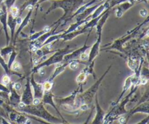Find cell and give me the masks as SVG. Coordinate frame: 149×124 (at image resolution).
Returning <instances> with one entry per match:
<instances>
[{"instance_id": "obj_1", "label": "cell", "mask_w": 149, "mask_h": 124, "mask_svg": "<svg viewBox=\"0 0 149 124\" xmlns=\"http://www.w3.org/2000/svg\"><path fill=\"white\" fill-rule=\"evenodd\" d=\"M22 111L23 112H29V113L33 114V115H36L38 117H42V118H45V119L47 120L48 121H50V122H55V121H60L59 120L55 118L54 117H52V115H49L43 107V105L39 104L37 105H33V106H30L29 105H26L24 108L21 109Z\"/></svg>"}, {"instance_id": "obj_2", "label": "cell", "mask_w": 149, "mask_h": 124, "mask_svg": "<svg viewBox=\"0 0 149 124\" xmlns=\"http://www.w3.org/2000/svg\"><path fill=\"white\" fill-rule=\"evenodd\" d=\"M67 49H68V48H65V49L63 50H61V51H60V52H58L57 53H55V55H53L52 56H51L49 59H47L46 61H45V62L42 63V64H40L39 66H38L35 70H36V71H38L39 69H41L42 67H48V66H49L50 64L61 62V61L63 60V57L64 55H65V54L67 53Z\"/></svg>"}, {"instance_id": "obj_3", "label": "cell", "mask_w": 149, "mask_h": 124, "mask_svg": "<svg viewBox=\"0 0 149 124\" xmlns=\"http://www.w3.org/2000/svg\"><path fill=\"white\" fill-rule=\"evenodd\" d=\"M0 22L1 23L3 26V29H4V32H5L6 37H7V45L9 44V38L8 32H7V7H6L5 4H3L1 8H0Z\"/></svg>"}, {"instance_id": "obj_4", "label": "cell", "mask_w": 149, "mask_h": 124, "mask_svg": "<svg viewBox=\"0 0 149 124\" xmlns=\"http://www.w3.org/2000/svg\"><path fill=\"white\" fill-rule=\"evenodd\" d=\"M32 101H33V95H32L31 90L30 83L28 80L24 93H23V96H22L21 102H23L26 105H29L32 103Z\"/></svg>"}, {"instance_id": "obj_5", "label": "cell", "mask_w": 149, "mask_h": 124, "mask_svg": "<svg viewBox=\"0 0 149 124\" xmlns=\"http://www.w3.org/2000/svg\"><path fill=\"white\" fill-rule=\"evenodd\" d=\"M103 77H101V78H100V80H99L98 81H97V83H96L91 88L89 89V90H87V92H85V93L83 95L82 97H83V99H84V102H90V99H92L93 95H94V93H95V91L97 90L99 84L100 83L101 80H103Z\"/></svg>"}, {"instance_id": "obj_6", "label": "cell", "mask_w": 149, "mask_h": 124, "mask_svg": "<svg viewBox=\"0 0 149 124\" xmlns=\"http://www.w3.org/2000/svg\"><path fill=\"white\" fill-rule=\"evenodd\" d=\"M31 82L32 85H33V90H34V98H38V99L42 98L44 93L42 85H41L39 83H36V82L34 81V80H33V77H32Z\"/></svg>"}, {"instance_id": "obj_7", "label": "cell", "mask_w": 149, "mask_h": 124, "mask_svg": "<svg viewBox=\"0 0 149 124\" xmlns=\"http://www.w3.org/2000/svg\"><path fill=\"white\" fill-rule=\"evenodd\" d=\"M98 35H99L98 39H97V42H95V44L93 45V48H92L91 51H90V55H89V58H88L89 62H91V61L93 60V58H94L98 54L99 47H100L99 45H100V36H101V33L98 34Z\"/></svg>"}, {"instance_id": "obj_8", "label": "cell", "mask_w": 149, "mask_h": 124, "mask_svg": "<svg viewBox=\"0 0 149 124\" xmlns=\"http://www.w3.org/2000/svg\"><path fill=\"white\" fill-rule=\"evenodd\" d=\"M7 25L10 27V31H11V36L12 38L14 37V33H15V26L17 25L16 23V18H13L11 15V14H10L7 17Z\"/></svg>"}, {"instance_id": "obj_9", "label": "cell", "mask_w": 149, "mask_h": 124, "mask_svg": "<svg viewBox=\"0 0 149 124\" xmlns=\"http://www.w3.org/2000/svg\"><path fill=\"white\" fill-rule=\"evenodd\" d=\"M97 96H96V104H97V115H96L95 119L94 120L93 123H102L103 121V116H104V112L101 109V108L99 106L98 103H97Z\"/></svg>"}, {"instance_id": "obj_10", "label": "cell", "mask_w": 149, "mask_h": 124, "mask_svg": "<svg viewBox=\"0 0 149 124\" xmlns=\"http://www.w3.org/2000/svg\"><path fill=\"white\" fill-rule=\"evenodd\" d=\"M31 13H32V10H29V13H28V15L26 16V17L25 18L23 19V20H22L21 23H20V27H19L18 30L17 31V33H16L15 38L17 37V36H18L19 34H20V32L22 31V29H23V28H24L25 26H26V25L28 24V22H29V18H30V16H31Z\"/></svg>"}, {"instance_id": "obj_11", "label": "cell", "mask_w": 149, "mask_h": 124, "mask_svg": "<svg viewBox=\"0 0 149 124\" xmlns=\"http://www.w3.org/2000/svg\"><path fill=\"white\" fill-rule=\"evenodd\" d=\"M132 76H130V77H128V78L126 80V81H125V85H124L123 91H122V95H121L120 97H119V99H120L121 98H122V96H123L124 93H125V91H127V90H128V88H129L130 87V86L132 85Z\"/></svg>"}, {"instance_id": "obj_12", "label": "cell", "mask_w": 149, "mask_h": 124, "mask_svg": "<svg viewBox=\"0 0 149 124\" xmlns=\"http://www.w3.org/2000/svg\"><path fill=\"white\" fill-rule=\"evenodd\" d=\"M50 30H51V26H47V27H45V29H44V30H42V32H39V33H36V34H35L32 35V36H31V38H30V40H31V41L35 40V39H37L38 37H39L40 36H42V34H44L46 33V32H49Z\"/></svg>"}, {"instance_id": "obj_13", "label": "cell", "mask_w": 149, "mask_h": 124, "mask_svg": "<svg viewBox=\"0 0 149 124\" xmlns=\"http://www.w3.org/2000/svg\"><path fill=\"white\" fill-rule=\"evenodd\" d=\"M0 64H1V67L4 68L6 74L10 77V69L8 68V67H7V64H6L5 61H4V58H2V56H1V55H0Z\"/></svg>"}, {"instance_id": "obj_14", "label": "cell", "mask_w": 149, "mask_h": 124, "mask_svg": "<svg viewBox=\"0 0 149 124\" xmlns=\"http://www.w3.org/2000/svg\"><path fill=\"white\" fill-rule=\"evenodd\" d=\"M12 51H13V48H12V47H7V48H2V49L0 50V55H1V56H4V55H7V54H9L10 53H11Z\"/></svg>"}, {"instance_id": "obj_15", "label": "cell", "mask_w": 149, "mask_h": 124, "mask_svg": "<svg viewBox=\"0 0 149 124\" xmlns=\"http://www.w3.org/2000/svg\"><path fill=\"white\" fill-rule=\"evenodd\" d=\"M10 14H11V15L13 16V18L17 17L19 13L18 8H17V7H15V6H12V7H10Z\"/></svg>"}, {"instance_id": "obj_16", "label": "cell", "mask_w": 149, "mask_h": 124, "mask_svg": "<svg viewBox=\"0 0 149 124\" xmlns=\"http://www.w3.org/2000/svg\"><path fill=\"white\" fill-rule=\"evenodd\" d=\"M52 82L50 81L45 82V83L43 84V85H42L44 91H48V90H50L51 89H52Z\"/></svg>"}, {"instance_id": "obj_17", "label": "cell", "mask_w": 149, "mask_h": 124, "mask_svg": "<svg viewBox=\"0 0 149 124\" xmlns=\"http://www.w3.org/2000/svg\"><path fill=\"white\" fill-rule=\"evenodd\" d=\"M86 77H87V72H85V71H84L77 77V81L78 82V83L84 82V80H85Z\"/></svg>"}, {"instance_id": "obj_18", "label": "cell", "mask_w": 149, "mask_h": 124, "mask_svg": "<svg viewBox=\"0 0 149 124\" xmlns=\"http://www.w3.org/2000/svg\"><path fill=\"white\" fill-rule=\"evenodd\" d=\"M16 55H17V53H16L15 52H14V51H12V53H11V55H10V60H9L8 64H7V67H8V68L10 69H11V65H12V64H13V61H14Z\"/></svg>"}, {"instance_id": "obj_19", "label": "cell", "mask_w": 149, "mask_h": 124, "mask_svg": "<svg viewBox=\"0 0 149 124\" xmlns=\"http://www.w3.org/2000/svg\"><path fill=\"white\" fill-rule=\"evenodd\" d=\"M11 68L13 70H15V71H19L20 69V68H21V67H20V64L18 62H17V61H13L11 65Z\"/></svg>"}, {"instance_id": "obj_20", "label": "cell", "mask_w": 149, "mask_h": 124, "mask_svg": "<svg viewBox=\"0 0 149 124\" xmlns=\"http://www.w3.org/2000/svg\"><path fill=\"white\" fill-rule=\"evenodd\" d=\"M10 83V76H8L7 74V75H4V77H2V83L4 85H7L9 84V83Z\"/></svg>"}, {"instance_id": "obj_21", "label": "cell", "mask_w": 149, "mask_h": 124, "mask_svg": "<svg viewBox=\"0 0 149 124\" xmlns=\"http://www.w3.org/2000/svg\"><path fill=\"white\" fill-rule=\"evenodd\" d=\"M15 1V0H5V2H4V4H5V6H6V7H7V9L10 10V7H11L13 5V4H14Z\"/></svg>"}, {"instance_id": "obj_22", "label": "cell", "mask_w": 149, "mask_h": 124, "mask_svg": "<svg viewBox=\"0 0 149 124\" xmlns=\"http://www.w3.org/2000/svg\"><path fill=\"white\" fill-rule=\"evenodd\" d=\"M69 67L71 69H77V68H78V63L77 61H70Z\"/></svg>"}, {"instance_id": "obj_23", "label": "cell", "mask_w": 149, "mask_h": 124, "mask_svg": "<svg viewBox=\"0 0 149 124\" xmlns=\"http://www.w3.org/2000/svg\"><path fill=\"white\" fill-rule=\"evenodd\" d=\"M79 57H80V58H81V60H82V61H87V60H88V58H89L88 54L85 52L81 53L80 54Z\"/></svg>"}, {"instance_id": "obj_24", "label": "cell", "mask_w": 149, "mask_h": 124, "mask_svg": "<svg viewBox=\"0 0 149 124\" xmlns=\"http://www.w3.org/2000/svg\"><path fill=\"white\" fill-rule=\"evenodd\" d=\"M140 14H141L142 17H146L147 15H148V11L146 9H143V10L140 11Z\"/></svg>"}, {"instance_id": "obj_25", "label": "cell", "mask_w": 149, "mask_h": 124, "mask_svg": "<svg viewBox=\"0 0 149 124\" xmlns=\"http://www.w3.org/2000/svg\"><path fill=\"white\" fill-rule=\"evenodd\" d=\"M14 88L16 90H19L21 88V84H20V83H16L14 85Z\"/></svg>"}, {"instance_id": "obj_26", "label": "cell", "mask_w": 149, "mask_h": 124, "mask_svg": "<svg viewBox=\"0 0 149 124\" xmlns=\"http://www.w3.org/2000/svg\"><path fill=\"white\" fill-rule=\"evenodd\" d=\"M80 109H81V110H87V109H88V106H87V104H82L81 105V106H80Z\"/></svg>"}, {"instance_id": "obj_27", "label": "cell", "mask_w": 149, "mask_h": 124, "mask_svg": "<svg viewBox=\"0 0 149 124\" xmlns=\"http://www.w3.org/2000/svg\"><path fill=\"white\" fill-rule=\"evenodd\" d=\"M119 121L120 123H125V118H123V117H122V118H119Z\"/></svg>"}, {"instance_id": "obj_28", "label": "cell", "mask_w": 149, "mask_h": 124, "mask_svg": "<svg viewBox=\"0 0 149 124\" xmlns=\"http://www.w3.org/2000/svg\"><path fill=\"white\" fill-rule=\"evenodd\" d=\"M46 1V0H41L40 2H42V1Z\"/></svg>"}]
</instances>
